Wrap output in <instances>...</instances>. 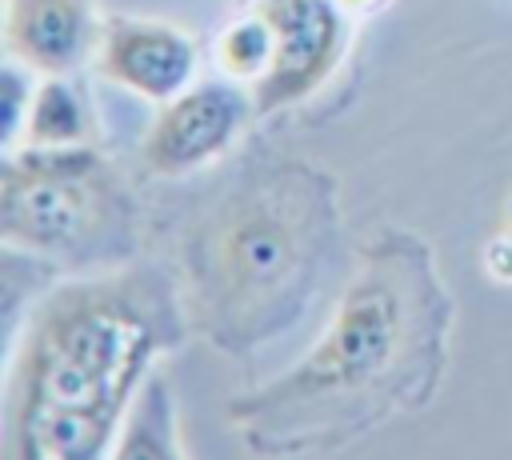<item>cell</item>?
<instances>
[{
    "label": "cell",
    "mask_w": 512,
    "mask_h": 460,
    "mask_svg": "<svg viewBox=\"0 0 512 460\" xmlns=\"http://www.w3.org/2000/svg\"><path fill=\"white\" fill-rule=\"evenodd\" d=\"M0 236L68 268H112L132 256L136 204L92 144H24L0 172Z\"/></svg>",
    "instance_id": "277c9868"
},
{
    "label": "cell",
    "mask_w": 512,
    "mask_h": 460,
    "mask_svg": "<svg viewBox=\"0 0 512 460\" xmlns=\"http://www.w3.org/2000/svg\"><path fill=\"white\" fill-rule=\"evenodd\" d=\"M252 12L264 24L268 60L248 96L256 116H272L308 100L336 72L352 12L340 0H256Z\"/></svg>",
    "instance_id": "5b68a950"
},
{
    "label": "cell",
    "mask_w": 512,
    "mask_h": 460,
    "mask_svg": "<svg viewBox=\"0 0 512 460\" xmlns=\"http://www.w3.org/2000/svg\"><path fill=\"white\" fill-rule=\"evenodd\" d=\"M92 64L104 80L144 96V100H172L196 76V40L164 20H136L112 16L100 24Z\"/></svg>",
    "instance_id": "52a82bcc"
},
{
    "label": "cell",
    "mask_w": 512,
    "mask_h": 460,
    "mask_svg": "<svg viewBox=\"0 0 512 460\" xmlns=\"http://www.w3.org/2000/svg\"><path fill=\"white\" fill-rule=\"evenodd\" d=\"M180 440H176V408H172V392L168 380L160 372H152L140 392L132 396L124 424L116 432L112 456H180Z\"/></svg>",
    "instance_id": "9c48e42d"
},
{
    "label": "cell",
    "mask_w": 512,
    "mask_h": 460,
    "mask_svg": "<svg viewBox=\"0 0 512 460\" xmlns=\"http://www.w3.org/2000/svg\"><path fill=\"white\" fill-rule=\"evenodd\" d=\"M448 320L452 296L428 248L412 236L380 240L308 356L240 396L228 416L260 452L348 440L396 408L424 404L444 368Z\"/></svg>",
    "instance_id": "6da1fadb"
},
{
    "label": "cell",
    "mask_w": 512,
    "mask_h": 460,
    "mask_svg": "<svg viewBox=\"0 0 512 460\" xmlns=\"http://www.w3.org/2000/svg\"><path fill=\"white\" fill-rule=\"evenodd\" d=\"M96 36L88 0H4V44L28 72L68 76L96 52Z\"/></svg>",
    "instance_id": "ba28073f"
},
{
    "label": "cell",
    "mask_w": 512,
    "mask_h": 460,
    "mask_svg": "<svg viewBox=\"0 0 512 460\" xmlns=\"http://www.w3.org/2000/svg\"><path fill=\"white\" fill-rule=\"evenodd\" d=\"M24 140L36 148L52 144H88L92 120L88 104L64 76H44L36 88H28V112H24Z\"/></svg>",
    "instance_id": "30bf717a"
},
{
    "label": "cell",
    "mask_w": 512,
    "mask_h": 460,
    "mask_svg": "<svg viewBox=\"0 0 512 460\" xmlns=\"http://www.w3.org/2000/svg\"><path fill=\"white\" fill-rule=\"evenodd\" d=\"M248 112V88L228 76L188 84L184 92L160 104L156 120L140 140V164L152 176H188L232 148Z\"/></svg>",
    "instance_id": "8992f818"
},
{
    "label": "cell",
    "mask_w": 512,
    "mask_h": 460,
    "mask_svg": "<svg viewBox=\"0 0 512 460\" xmlns=\"http://www.w3.org/2000/svg\"><path fill=\"white\" fill-rule=\"evenodd\" d=\"M340 4H344L348 12H368V8H376L380 0H340Z\"/></svg>",
    "instance_id": "8fae6325"
},
{
    "label": "cell",
    "mask_w": 512,
    "mask_h": 460,
    "mask_svg": "<svg viewBox=\"0 0 512 460\" xmlns=\"http://www.w3.org/2000/svg\"><path fill=\"white\" fill-rule=\"evenodd\" d=\"M340 244L332 180L300 160L244 172L188 232L184 308L224 352L276 340L320 292Z\"/></svg>",
    "instance_id": "3957f363"
},
{
    "label": "cell",
    "mask_w": 512,
    "mask_h": 460,
    "mask_svg": "<svg viewBox=\"0 0 512 460\" xmlns=\"http://www.w3.org/2000/svg\"><path fill=\"white\" fill-rule=\"evenodd\" d=\"M188 324L184 296L156 268L88 272L48 292L8 368L4 456H112L132 396Z\"/></svg>",
    "instance_id": "7a4b0ae2"
}]
</instances>
